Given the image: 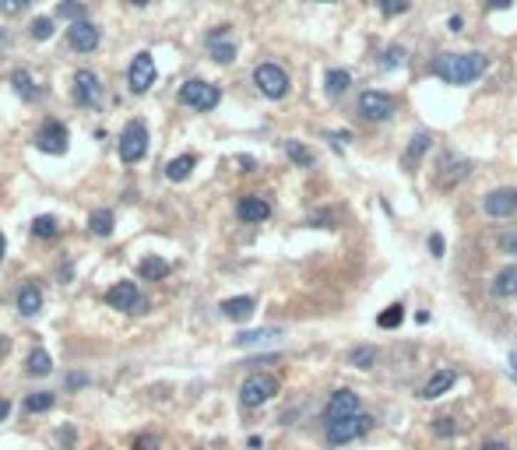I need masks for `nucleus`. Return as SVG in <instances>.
Masks as SVG:
<instances>
[{"mask_svg": "<svg viewBox=\"0 0 517 450\" xmlns=\"http://www.w3.org/2000/svg\"><path fill=\"white\" fill-rule=\"evenodd\" d=\"M404 46H391L387 50V56H384V67H398V63H404Z\"/></svg>", "mask_w": 517, "mask_h": 450, "instance_id": "40", "label": "nucleus"}, {"mask_svg": "<svg viewBox=\"0 0 517 450\" xmlns=\"http://www.w3.org/2000/svg\"><path fill=\"white\" fill-rule=\"evenodd\" d=\"M482 208H486L489 219H511V215L517 211V190L514 187H500V190L486 194Z\"/></svg>", "mask_w": 517, "mask_h": 450, "instance_id": "11", "label": "nucleus"}, {"mask_svg": "<svg viewBox=\"0 0 517 450\" xmlns=\"http://www.w3.org/2000/svg\"><path fill=\"white\" fill-rule=\"evenodd\" d=\"M11 85H14V92L25 99V103H32V99H39V88L32 85V78H28V70H14L11 74Z\"/></svg>", "mask_w": 517, "mask_h": 450, "instance_id": "25", "label": "nucleus"}, {"mask_svg": "<svg viewBox=\"0 0 517 450\" xmlns=\"http://www.w3.org/2000/svg\"><path fill=\"white\" fill-rule=\"evenodd\" d=\"M275 394H278V380H275L271 373H254V377L243 380L239 401H243V408H261V404L271 401Z\"/></svg>", "mask_w": 517, "mask_h": 450, "instance_id": "2", "label": "nucleus"}, {"mask_svg": "<svg viewBox=\"0 0 517 450\" xmlns=\"http://www.w3.org/2000/svg\"><path fill=\"white\" fill-rule=\"evenodd\" d=\"M348 415H359V394L342 387L328 397V408H324V422H338V419H348Z\"/></svg>", "mask_w": 517, "mask_h": 450, "instance_id": "10", "label": "nucleus"}, {"mask_svg": "<svg viewBox=\"0 0 517 450\" xmlns=\"http://www.w3.org/2000/svg\"><path fill=\"white\" fill-rule=\"evenodd\" d=\"M370 426H373V419L362 415V412H359V415H348V419H338V422H328V444H335V447L352 444V440L366 436Z\"/></svg>", "mask_w": 517, "mask_h": 450, "instance_id": "4", "label": "nucleus"}, {"mask_svg": "<svg viewBox=\"0 0 517 450\" xmlns=\"http://www.w3.org/2000/svg\"><path fill=\"white\" fill-rule=\"evenodd\" d=\"M4 250H7V243H4V236H0V257H4Z\"/></svg>", "mask_w": 517, "mask_h": 450, "instance_id": "51", "label": "nucleus"}, {"mask_svg": "<svg viewBox=\"0 0 517 450\" xmlns=\"http://www.w3.org/2000/svg\"><path fill=\"white\" fill-rule=\"evenodd\" d=\"M50 36H53V18H36L32 21V39L36 43H46Z\"/></svg>", "mask_w": 517, "mask_h": 450, "instance_id": "36", "label": "nucleus"}, {"mask_svg": "<svg viewBox=\"0 0 517 450\" xmlns=\"http://www.w3.org/2000/svg\"><path fill=\"white\" fill-rule=\"evenodd\" d=\"M447 28H451V32H461V28H464V21H461L458 14H454V18H451V21H447Z\"/></svg>", "mask_w": 517, "mask_h": 450, "instance_id": "46", "label": "nucleus"}, {"mask_svg": "<svg viewBox=\"0 0 517 450\" xmlns=\"http://www.w3.org/2000/svg\"><path fill=\"white\" fill-rule=\"evenodd\" d=\"M99 92H103V85H99V78L92 70H78L74 74V103L78 106H95Z\"/></svg>", "mask_w": 517, "mask_h": 450, "instance_id": "13", "label": "nucleus"}, {"mask_svg": "<svg viewBox=\"0 0 517 450\" xmlns=\"http://www.w3.org/2000/svg\"><path fill=\"white\" fill-rule=\"evenodd\" d=\"M50 370H53L50 352H46V348H32V352H28V373H32V377H46Z\"/></svg>", "mask_w": 517, "mask_h": 450, "instance_id": "26", "label": "nucleus"}, {"mask_svg": "<svg viewBox=\"0 0 517 450\" xmlns=\"http://www.w3.org/2000/svg\"><path fill=\"white\" fill-rule=\"evenodd\" d=\"M310 222L317 225H324V229H335V215H331V211H317V215H313V219H310Z\"/></svg>", "mask_w": 517, "mask_h": 450, "instance_id": "43", "label": "nucleus"}, {"mask_svg": "<svg viewBox=\"0 0 517 450\" xmlns=\"http://www.w3.org/2000/svg\"><path fill=\"white\" fill-rule=\"evenodd\" d=\"M429 141H433V137H429L426 130H419V134H415V137L408 141V148H404V159H402V166L408 169V172L419 166V159H422V155L429 152Z\"/></svg>", "mask_w": 517, "mask_h": 450, "instance_id": "19", "label": "nucleus"}, {"mask_svg": "<svg viewBox=\"0 0 517 450\" xmlns=\"http://www.w3.org/2000/svg\"><path fill=\"white\" fill-rule=\"evenodd\" d=\"M7 412H11V404H7V401H0V422L7 419Z\"/></svg>", "mask_w": 517, "mask_h": 450, "instance_id": "48", "label": "nucleus"}, {"mask_svg": "<svg viewBox=\"0 0 517 450\" xmlns=\"http://www.w3.org/2000/svg\"><path fill=\"white\" fill-rule=\"evenodd\" d=\"M148 155V130H145V123H127L123 127V134H120V159L127 162V166H134V162H141Z\"/></svg>", "mask_w": 517, "mask_h": 450, "instance_id": "5", "label": "nucleus"}, {"mask_svg": "<svg viewBox=\"0 0 517 450\" xmlns=\"http://www.w3.org/2000/svg\"><path fill=\"white\" fill-rule=\"evenodd\" d=\"M194 166H197V159H194V155H179V159H172L169 166H166V176H169L172 183H183V179L194 172Z\"/></svg>", "mask_w": 517, "mask_h": 450, "instance_id": "24", "label": "nucleus"}, {"mask_svg": "<svg viewBox=\"0 0 517 450\" xmlns=\"http://www.w3.org/2000/svg\"><path fill=\"white\" fill-rule=\"evenodd\" d=\"M511 373H514V380H517V352L511 355Z\"/></svg>", "mask_w": 517, "mask_h": 450, "instance_id": "49", "label": "nucleus"}, {"mask_svg": "<svg viewBox=\"0 0 517 450\" xmlns=\"http://www.w3.org/2000/svg\"><path fill=\"white\" fill-rule=\"evenodd\" d=\"M254 85L268 95V99H286L288 92V74L278 67V63H261L254 70Z\"/></svg>", "mask_w": 517, "mask_h": 450, "instance_id": "6", "label": "nucleus"}, {"mask_svg": "<svg viewBox=\"0 0 517 450\" xmlns=\"http://www.w3.org/2000/svg\"><path fill=\"white\" fill-rule=\"evenodd\" d=\"M429 250H433V257H444V236L440 232L429 236Z\"/></svg>", "mask_w": 517, "mask_h": 450, "instance_id": "42", "label": "nucleus"}, {"mask_svg": "<svg viewBox=\"0 0 517 450\" xmlns=\"http://www.w3.org/2000/svg\"><path fill=\"white\" fill-rule=\"evenodd\" d=\"M454 380H458V373L454 370H437L422 387H419V397H426V401H433V397H440V394H447L454 387Z\"/></svg>", "mask_w": 517, "mask_h": 450, "instance_id": "16", "label": "nucleus"}, {"mask_svg": "<svg viewBox=\"0 0 517 450\" xmlns=\"http://www.w3.org/2000/svg\"><path fill=\"white\" fill-rule=\"evenodd\" d=\"M88 229H92L95 236H110V232H113V211H106V208L92 211V219H88Z\"/></svg>", "mask_w": 517, "mask_h": 450, "instance_id": "29", "label": "nucleus"}, {"mask_svg": "<svg viewBox=\"0 0 517 450\" xmlns=\"http://www.w3.org/2000/svg\"><path fill=\"white\" fill-rule=\"evenodd\" d=\"M286 155H288V159H292V162H296L299 169H310V166H313V155H310V152H306V148H303L299 141H288V145H286Z\"/></svg>", "mask_w": 517, "mask_h": 450, "instance_id": "33", "label": "nucleus"}, {"mask_svg": "<svg viewBox=\"0 0 517 450\" xmlns=\"http://www.w3.org/2000/svg\"><path fill=\"white\" fill-rule=\"evenodd\" d=\"M468 169H471V162L468 159H454L451 152L440 159V172H437V183L440 187H454L458 179H464L468 176Z\"/></svg>", "mask_w": 517, "mask_h": 450, "instance_id": "14", "label": "nucleus"}, {"mask_svg": "<svg viewBox=\"0 0 517 450\" xmlns=\"http://www.w3.org/2000/svg\"><path fill=\"white\" fill-rule=\"evenodd\" d=\"M28 4H32V0H0V11H4V14H18V11L28 7Z\"/></svg>", "mask_w": 517, "mask_h": 450, "instance_id": "41", "label": "nucleus"}, {"mask_svg": "<svg viewBox=\"0 0 517 450\" xmlns=\"http://www.w3.org/2000/svg\"><path fill=\"white\" fill-rule=\"evenodd\" d=\"M482 4H486L489 11H503V7H511L514 0H482Z\"/></svg>", "mask_w": 517, "mask_h": 450, "instance_id": "45", "label": "nucleus"}, {"mask_svg": "<svg viewBox=\"0 0 517 450\" xmlns=\"http://www.w3.org/2000/svg\"><path fill=\"white\" fill-rule=\"evenodd\" d=\"M208 50H212V56H215L219 63H232V60H236V46H232V43L212 39V43H208Z\"/></svg>", "mask_w": 517, "mask_h": 450, "instance_id": "34", "label": "nucleus"}, {"mask_svg": "<svg viewBox=\"0 0 517 450\" xmlns=\"http://www.w3.org/2000/svg\"><path fill=\"white\" fill-rule=\"evenodd\" d=\"M348 85H352V74L342 70V67H335V70H328V78H324V88H328V95L331 99H338L348 92Z\"/></svg>", "mask_w": 517, "mask_h": 450, "instance_id": "22", "label": "nucleus"}, {"mask_svg": "<svg viewBox=\"0 0 517 450\" xmlns=\"http://www.w3.org/2000/svg\"><path fill=\"white\" fill-rule=\"evenodd\" d=\"M479 450H511L507 444H486V447H479Z\"/></svg>", "mask_w": 517, "mask_h": 450, "instance_id": "47", "label": "nucleus"}, {"mask_svg": "<svg viewBox=\"0 0 517 450\" xmlns=\"http://www.w3.org/2000/svg\"><path fill=\"white\" fill-rule=\"evenodd\" d=\"M219 99H222V92L215 88V85H208V81H201V78H190L183 88H179V103H187L190 110H215L219 106Z\"/></svg>", "mask_w": 517, "mask_h": 450, "instance_id": "3", "label": "nucleus"}, {"mask_svg": "<svg viewBox=\"0 0 517 450\" xmlns=\"http://www.w3.org/2000/svg\"><path fill=\"white\" fill-rule=\"evenodd\" d=\"M236 215L243 219V222H264L268 215H271V204L264 201V197H243L239 204H236Z\"/></svg>", "mask_w": 517, "mask_h": 450, "instance_id": "17", "label": "nucleus"}, {"mask_svg": "<svg viewBox=\"0 0 517 450\" xmlns=\"http://www.w3.org/2000/svg\"><path fill=\"white\" fill-rule=\"evenodd\" d=\"M53 404H57V397L50 391H36V394L25 397V412H50Z\"/></svg>", "mask_w": 517, "mask_h": 450, "instance_id": "30", "label": "nucleus"}, {"mask_svg": "<svg viewBox=\"0 0 517 450\" xmlns=\"http://www.w3.org/2000/svg\"><path fill=\"white\" fill-rule=\"evenodd\" d=\"M130 4H134V7H145V4H148V0H130Z\"/></svg>", "mask_w": 517, "mask_h": 450, "instance_id": "50", "label": "nucleus"}, {"mask_svg": "<svg viewBox=\"0 0 517 450\" xmlns=\"http://www.w3.org/2000/svg\"><path fill=\"white\" fill-rule=\"evenodd\" d=\"M433 74L447 85H471L486 74V53H440L433 60Z\"/></svg>", "mask_w": 517, "mask_h": 450, "instance_id": "1", "label": "nucleus"}, {"mask_svg": "<svg viewBox=\"0 0 517 450\" xmlns=\"http://www.w3.org/2000/svg\"><path fill=\"white\" fill-rule=\"evenodd\" d=\"M317 4H335V0H317Z\"/></svg>", "mask_w": 517, "mask_h": 450, "instance_id": "52", "label": "nucleus"}, {"mask_svg": "<svg viewBox=\"0 0 517 450\" xmlns=\"http://www.w3.org/2000/svg\"><path fill=\"white\" fill-rule=\"evenodd\" d=\"M152 85H155V60H152V53H137L127 67V88L134 95H145Z\"/></svg>", "mask_w": 517, "mask_h": 450, "instance_id": "7", "label": "nucleus"}, {"mask_svg": "<svg viewBox=\"0 0 517 450\" xmlns=\"http://www.w3.org/2000/svg\"><path fill=\"white\" fill-rule=\"evenodd\" d=\"M60 232V225L53 215H39L36 222H32V236H39V239H53Z\"/></svg>", "mask_w": 517, "mask_h": 450, "instance_id": "31", "label": "nucleus"}, {"mask_svg": "<svg viewBox=\"0 0 517 450\" xmlns=\"http://www.w3.org/2000/svg\"><path fill=\"white\" fill-rule=\"evenodd\" d=\"M70 46H74L78 53H92V50L99 46V28H95L92 21H74V25H70Z\"/></svg>", "mask_w": 517, "mask_h": 450, "instance_id": "15", "label": "nucleus"}, {"mask_svg": "<svg viewBox=\"0 0 517 450\" xmlns=\"http://www.w3.org/2000/svg\"><path fill=\"white\" fill-rule=\"evenodd\" d=\"M373 362H377V348L373 345H359V348L348 352V366H355V370H370Z\"/></svg>", "mask_w": 517, "mask_h": 450, "instance_id": "27", "label": "nucleus"}, {"mask_svg": "<svg viewBox=\"0 0 517 450\" xmlns=\"http://www.w3.org/2000/svg\"><path fill=\"white\" fill-rule=\"evenodd\" d=\"M271 338H282L278 328H264V331H243V335H236V345L239 348H250V345H261V341H271Z\"/></svg>", "mask_w": 517, "mask_h": 450, "instance_id": "28", "label": "nucleus"}, {"mask_svg": "<svg viewBox=\"0 0 517 450\" xmlns=\"http://www.w3.org/2000/svg\"><path fill=\"white\" fill-rule=\"evenodd\" d=\"M219 310H222L229 320H250V317H254V299H250V295H232V299H226Z\"/></svg>", "mask_w": 517, "mask_h": 450, "instance_id": "20", "label": "nucleus"}, {"mask_svg": "<svg viewBox=\"0 0 517 450\" xmlns=\"http://www.w3.org/2000/svg\"><path fill=\"white\" fill-rule=\"evenodd\" d=\"M137 275H141L145 281H162L166 275H169V264H166L162 257H145L141 268H137Z\"/></svg>", "mask_w": 517, "mask_h": 450, "instance_id": "23", "label": "nucleus"}, {"mask_svg": "<svg viewBox=\"0 0 517 450\" xmlns=\"http://www.w3.org/2000/svg\"><path fill=\"white\" fill-rule=\"evenodd\" d=\"M43 310V292H39V285H21V292H18V313L21 317H36Z\"/></svg>", "mask_w": 517, "mask_h": 450, "instance_id": "18", "label": "nucleus"}, {"mask_svg": "<svg viewBox=\"0 0 517 450\" xmlns=\"http://www.w3.org/2000/svg\"><path fill=\"white\" fill-rule=\"evenodd\" d=\"M377 7H380L387 18H395V14H404V11H408V0H377Z\"/></svg>", "mask_w": 517, "mask_h": 450, "instance_id": "37", "label": "nucleus"}, {"mask_svg": "<svg viewBox=\"0 0 517 450\" xmlns=\"http://www.w3.org/2000/svg\"><path fill=\"white\" fill-rule=\"evenodd\" d=\"M60 18H70V21H85V4H78V0H63L57 7Z\"/></svg>", "mask_w": 517, "mask_h": 450, "instance_id": "35", "label": "nucleus"}, {"mask_svg": "<svg viewBox=\"0 0 517 450\" xmlns=\"http://www.w3.org/2000/svg\"><path fill=\"white\" fill-rule=\"evenodd\" d=\"M36 145H39V152H46V155H63V152H67V127L57 123V120L43 123V130L36 134Z\"/></svg>", "mask_w": 517, "mask_h": 450, "instance_id": "12", "label": "nucleus"}, {"mask_svg": "<svg viewBox=\"0 0 517 450\" xmlns=\"http://www.w3.org/2000/svg\"><path fill=\"white\" fill-rule=\"evenodd\" d=\"M496 246H500V253H517V232H503L496 239Z\"/></svg>", "mask_w": 517, "mask_h": 450, "instance_id": "39", "label": "nucleus"}, {"mask_svg": "<svg viewBox=\"0 0 517 450\" xmlns=\"http://www.w3.org/2000/svg\"><path fill=\"white\" fill-rule=\"evenodd\" d=\"M493 292H496L500 299H511V295H517V264L503 268V271L496 275V281H493Z\"/></svg>", "mask_w": 517, "mask_h": 450, "instance_id": "21", "label": "nucleus"}, {"mask_svg": "<svg viewBox=\"0 0 517 450\" xmlns=\"http://www.w3.org/2000/svg\"><path fill=\"white\" fill-rule=\"evenodd\" d=\"M106 303H110L113 310H123V313H141V306H145L141 288H137L134 281H116V285H110Z\"/></svg>", "mask_w": 517, "mask_h": 450, "instance_id": "9", "label": "nucleus"}, {"mask_svg": "<svg viewBox=\"0 0 517 450\" xmlns=\"http://www.w3.org/2000/svg\"><path fill=\"white\" fill-rule=\"evenodd\" d=\"M433 433H437V436H454V433H458V426H454V419L440 415V419L433 422Z\"/></svg>", "mask_w": 517, "mask_h": 450, "instance_id": "38", "label": "nucleus"}, {"mask_svg": "<svg viewBox=\"0 0 517 450\" xmlns=\"http://www.w3.org/2000/svg\"><path fill=\"white\" fill-rule=\"evenodd\" d=\"M155 447H159L155 436H141V440H134V450H155Z\"/></svg>", "mask_w": 517, "mask_h": 450, "instance_id": "44", "label": "nucleus"}, {"mask_svg": "<svg viewBox=\"0 0 517 450\" xmlns=\"http://www.w3.org/2000/svg\"><path fill=\"white\" fill-rule=\"evenodd\" d=\"M395 106H398V103H395V95L377 92V88H370V92H362V95H359V112H362L366 120H377V123L391 120Z\"/></svg>", "mask_w": 517, "mask_h": 450, "instance_id": "8", "label": "nucleus"}, {"mask_svg": "<svg viewBox=\"0 0 517 450\" xmlns=\"http://www.w3.org/2000/svg\"><path fill=\"white\" fill-rule=\"evenodd\" d=\"M402 320H404V306H402V303H395V306H387V310H384V313L377 317V324H380L384 331H391V328H398Z\"/></svg>", "mask_w": 517, "mask_h": 450, "instance_id": "32", "label": "nucleus"}]
</instances>
